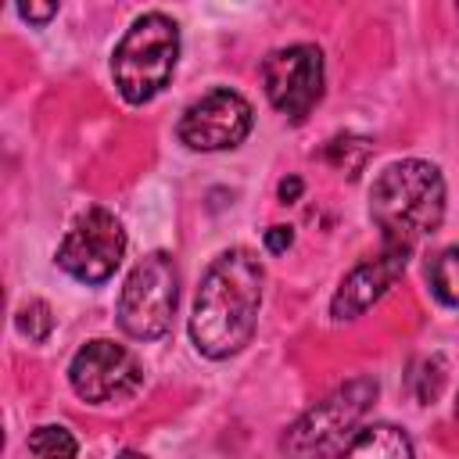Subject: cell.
<instances>
[{
    "instance_id": "cell-7",
    "label": "cell",
    "mask_w": 459,
    "mask_h": 459,
    "mask_svg": "<svg viewBox=\"0 0 459 459\" xmlns=\"http://www.w3.org/2000/svg\"><path fill=\"white\" fill-rule=\"evenodd\" d=\"M262 82L269 104L290 122H301L323 97V50L312 43L273 50L262 65Z\"/></svg>"
},
{
    "instance_id": "cell-5",
    "label": "cell",
    "mask_w": 459,
    "mask_h": 459,
    "mask_svg": "<svg viewBox=\"0 0 459 459\" xmlns=\"http://www.w3.org/2000/svg\"><path fill=\"white\" fill-rule=\"evenodd\" d=\"M179 301V273L172 255L151 251L133 265L118 290V326L136 341H154L172 326Z\"/></svg>"
},
{
    "instance_id": "cell-15",
    "label": "cell",
    "mask_w": 459,
    "mask_h": 459,
    "mask_svg": "<svg viewBox=\"0 0 459 459\" xmlns=\"http://www.w3.org/2000/svg\"><path fill=\"white\" fill-rule=\"evenodd\" d=\"M14 326H18V333H25L29 341H47L50 330H54L50 305H47V301H29V305H22L18 316H14Z\"/></svg>"
},
{
    "instance_id": "cell-4",
    "label": "cell",
    "mask_w": 459,
    "mask_h": 459,
    "mask_svg": "<svg viewBox=\"0 0 459 459\" xmlns=\"http://www.w3.org/2000/svg\"><path fill=\"white\" fill-rule=\"evenodd\" d=\"M377 398V380L355 377L305 409L287 434L280 437V452L287 459H337L341 448L359 434V420L369 412Z\"/></svg>"
},
{
    "instance_id": "cell-10",
    "label": "cell",
    "mask_w": 459,
    "mask_h": 459,
    "mask_svg": "<svg viewBox=\"0 0 459 459\" xmlns=\"http://www.w3.org/2000/svg\"><path fill=\"white\" fill-rule=\"evenodd\" d=\"M405 262H409L405 251H387V247H384L377 258L359 262V265L341 280V287L333 290V298H330V316H333L337 323L362 316V312H366L373 301H380V298L387 294V287L405 273Z\"/></svg>"
},
{
    "instance_id": "cell-13",
    "label": "cell",
    "mask_w": 459,
    "mask_h": 459,
    "mask_svg": "<svg viewBox=\"0 0 459 459\" xmlns=\"http://www.w3.org/2000/svg\"><path fill=\"white\" fill-rule=\"evenodd\" d=\"M29 452H32L36 459H75L79 441L72 437L68 427H61V423H43V427H36V430L29 434Z\"/></svg>"
},
{
    "instance_id": "cell-9",
    "label": "cell",
    "mask_w": 459,
    "mask_h": 459,
    "mask_svg": "<svg viewBox=\"0 0 459 459\" xmlns=\"http://www.w3.org/2000/svg\"><path fill=\"white\" fill-rule=\"evenodd\" d=\"M255 111L237 90H212L194 100L179 118V140L190 151H226L251 133Z\"/></svg>"
},
{
    "instance_id": "cell-16",
    "label": "cell",
    "mask_w": 459,
    "mask_h": 459,
    "mask_svg": "<svg viewBox=\"0 0 459 459\" xmlns=\"http://www.w3.org/2000/svg\"><path fill=\"white\" fill-rule=\"evenodd\" d=\"M290 244H294V230H290V226H269V230H265V251L283 255Z\"/></svg>"
},
{
    "instance_id": "cell-8",
    "label": "cell",
    "mask_w": 459,
    "mask_h": 459,
    "mask_svg": "<svg viewBox=\"0 0 459 459\" xmlns=\"http://www.w3.org/2000/svg\"><path fill=\"white\" fill-rule=\"evenodd\" d=\"M143 380L136 355L115 341H86L68 362V384L82 402L104 405L115 398H129Z\"/></svg>"
},
{
    "instance_id": "cell-20",
    "label": "cell",
    "mask_w": 459,
    "mask_h": 459,
    "mask_svg": "<svg viewBox=\"0 0 459 459\" xmlns=\"http://www.w3.org/2000/svg\"><path fill=\"white\" fill-rule=\"evenodd\" d=\"M455 416H459V398H455Z\"/></svg>"
},
{
    "instance_id": "cell-3",
    "label": "cell",
    "mask_w": 459,
    "mask_h": 459,
    "mask_svg": "<svg viewBox=\"0 0 459 459\" xmlns=\"http://www.w3.org/2000/svg\"><path fill=\"white\" fill-rule=\"evenodd\" d=\"M176 57H179V29L169 14L151 11L140 14L126 36L115 47L111 57V75L118 93L129 104H147L151 97H158L172 72H176Z\"/></svg>"
},
{
    "instance_id": "cell-1",
    "label": "cell",
    "mask_w": 459,
    "mask_h": 459,
    "mask_svg": "<svg viewBox=\"0 0 459 459\" xmlns=\"http://www.w3.org/2000/svg\"><path fill=\"white\" fill-rule=\"evenodd\" d=\"M265 273L244 247L222 251L208 269L190 312V341L208 359H230L251 344Z\"/></svg>"
},
{
    "instance_id": "cell-12",
    "label": "cell",
    "mask_w": 459,
    "mask_h": 459,
    "mask_svg": "<svg viewBox=\"0 0 459 459\" xmlns=\"http://www.w3.org/2000/svg\"><path fill=\"white\" fill-rule=\"evenodd\" d=\"M427 283L441 305H459V244L445 247L427 265Z\"/></svg>"
},
{
    "instance_id": "cell-14",
    "label": "cell",
    "mask_w": 459,
    "mask_h": 459,
    "mask_svg": "<svg viewBox=\"0 0 459 459\" xmlns=\"http://www.w3.org/2000/svg\"><path fill=\"white\" fill-rule=\"evenodd\" d=\"M441 384H445V362H441V355H423V359L412 362V369H409V387H412L416 402L430 405V402L441 394Z\"/></svg>"
},
{
    "instance_id": "cell-18",
    "label": "cell",
    "mask_w": 459,
    "mask_h": 459,
    "mask_svg": "<svg viewBox=\"0 0 459 459\" xmlns=\"http://www.w3.org/2000/svg\"><path fill=\"white\" fill-rule=\"evenodd\" d=\"M298 194H301V179H294V176H290V179H283V183H280V201H283V204H290Z\"/></svg>"
},
{
    "instance_id": "cell-6",
    "label": "cell",
    "mask_w": 459,
    "mask_h": 459,
    "mask_svg": "<svg viewBox=\"0 0 459 459\" xmlns=\"http://www.w3.org/2000/svg\"><path fill=\"white\" fill-rule=\"evenodd\" d=\"M126 255V230L108 208H86L57 247V265L79 283H104Z\"/></svg>"
},
{
    "instance_id": "cell-2",
    "label": "cell",
    "mask_w": 459,
    "mask_h": 459,
    "mask_svg": "<svg viewBox=\"0 0 459 459\" xmlns=\"http://www.w3.org/2000/svg\"><path fill=\"white\" fill-rule=\"evenodd\" d=\"M369 215L387 251H412L445 219V179L437 165L405 158L391 161L369 190Z\"/></svg>"
},
{
    "instance_id": "cell-17",
    "label": "cell",
    "mask_w": 459,
    "mask_h": 459,
    "mask_svg": "<svg viewBox=\"0 0 459 459\" xmlns=\"http://www.w3.org/2000/svg\"><path fill=\"white\" fill-rule=\"evenodd\" d=\"M18 14H22L25 22L43 25L47 18H54V14H57V7H54V4H18Z\"/></svg>"
},
{
    "instance_id": "cell-11",
    "label": "cell",
    "mask_w": 459,
    "mask_h": 459,
    "mask_svg": "<svg viewBox=\"0 0 459 459\" xmlns=\"http://www.w3.org/2000/svg\"><path fill=\"white\" fill-rule=\"evenodd\" d=\"M337 459H412V441L405 430L391 427V423H373L366 430H359Z\"/></svg>"
},
{
    "instance_id": "cell-19",
    "label": "cell",
    "mask_w": 459,
    "mask_h": 459,
    "mask_svg": "<svg viewBox=\"0 0 459 459\" xmlns=\"http://www.w3.org/2000/svg\"><path fill=\"white\" fill-rule=\"evenodd\" d=\"M115 459H147L143 452H122V455H115Z\"/></svg>"
}]
</instances>
